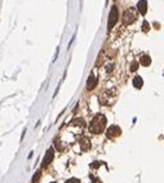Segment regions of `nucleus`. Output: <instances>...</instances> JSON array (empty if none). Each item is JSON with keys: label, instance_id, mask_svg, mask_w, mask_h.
Listing matches in <instances>:
<instances>
[{"label": "nucleus", "instance_id": "nucleus-1", "mask_svg": "<svg viewBox=\"0 0 164 183\" xmlns=\"http://www.w3.org/2000/svg\"><path fill=\"white\" fill-rule=\"evenodd\" d=\"M105 127H106V116L103 115H96V116L92 119V121L89 124V130L90 133L93 134H100L105 130Z\"/></svg>", "mask_w": 164, "mask_h": 183}, {"label": "nucleus", "instance_id": "nucleus-2", "mask_svg": "<svg viewBox=\"0 0 164 183\" xmlns=\"http://www.w3.org/2000/svg\"><path fill=\"white\" fill-rule=\"evenodd\" d=\"M118 17H119L118 9H116V7L114 5L111 8V12H110V14H109V30H111L115 23L118 22Z\"/></svg>", "mask_w": 164, "mask_h": 183}, {"label": "nucleus", "instance_id": "nucleus-3", "mask_svg": "<svg viewBox=\"0 0 164 183\" xmlns=\"http://www.w3.org/2000/svg\"><path fill=\"white\" fill-rule=\"evenodd\" d=\"M123 21H124L125 25H129V23H133L134 21H136V14L133 13V9L125 11L124 17H123Z\"/></svg>", "mask_w": 164, "mask_h": 183}, {"label": "nucleus", "instance_id": "nucleus-4", "mask_svg": "<svg viewBox=\"0 0 164 183\" xmlns=\"http://www.w3.org/2000/svg\"><path fill=\"white\" fill-rule=\"evenodd\" d=\"M120 133H122V129H120L119 127H116V125H111V127H109L107 132H106L107 138H115V137L120 136Z\"/></svg>", "mask_w": 164, "mask_h": 183}, {"label": "nucleus", "instance_id": "nucleus-5", "mask_svg": "<svg viewBox=\"0 0 164 183\" xmlns=\"http://www.w3.org/2000/svg\"><path fill=\"white\" fill-rule=\"evenodd\" d=\"M53 157H54V151H53V148L51 147L49 150L47 151L45 156H44V160H43V166H47L48 164H51L52 160H53Z\"/></svg>", "mask_w": 164, "mask_h": 183}, {"label": "nucleus", "instance_id": "nucleus-6", "mask_svg": "<svg viewBox=\"0 0 164 183\" xmlns=\"http://www.w3.org/2000/svg\"><path fill=\"white\" fill-rule=\"evenodd\" d=\"M137 9H138V12L142 14V16H145L147 12V2L146 0H139L138 4H137Z\"/></svg>", "mask_w": 164, "mask_h": 183}, {"label": "nucleus", "instance_id": "nucleus-7", "mask_svg": "<svg viewBox=\"0 0 164 183\" xmlns=\"http://www.w3.org/2000/svg\"><path fill=\"white\" fill-rule=\"evenodd\" d=\"M96 85H97V79H96L93 75H90L89 79H88V81H87V89H88V90H92V89H94Z\"/></svg>", "mask_w": 164, "mask_h": 183}, {"label": "nucleus", "instance_id": "nucleus-8", "mask_svg": "<svg viewBox=\"0 0 164 183\" xmlns=\"http://www.w3.org/2000/svg\"><path fill=\"white\" fill-rule=\"evenodd\" d=\"M142 85H143L142 78H141V76H136V78L133 79V86H134V88H137V89H141Z\"/></svg>", "mask_w": 164, "mask_h": 183}, {"label": "nucleus", "instance_id": "nucleus-9", "mask_svg": "<svg viewBox=\"0 0 164 183\" xmlns=\"http://www.w3.org/2000/svg\"><path fill=\"white\" fill-rule=\"evenodd\" d=\"M139 63H141L142 66H150L151 63V58H150V56H142L141 58H139Z\"/></svg>", "mask_w": 164, "mask_h": 183}, {"label": "nucleus", "instance_id": "nucleus-10", "mask_svg": "<svg viewBox=\"0 0 164 183\" xmlns=\"http://www.w3.org/2000/svg\"><path fill=\"white\" fill-rule=\"evenodd\" d=\"M80 147H81V150H83V151H87V150H89V147H90L89 139L84 138L83 141H80Z\"/></svg>", "mask_w": 164, "mask_h": 183}, {"label": "nucleus", "instance_id": "nucleus-11", "mask_svg": "<svg viewBox=\"0 0 164 183\" xmlns=\"http://www.w3.org/2000/svg\"><path fill=\"white\" fill-rule=\"evenodd\" d=\"M65 183H80V181H79V179H76V178H71V179L66 181Z\"/></svg>", "mask_w": 164, "mask_h": 183}, {"label": "nucleus", "instance_id": "nucleus-12", "mask_svg": "<svg viewBox=\"0 0 164 183\" xmlns=\"http://www.w3.org/2000/svg\"><path fill=\"white\" fill-rule=\"evenodd\" d=\"M137 66H138V63H137L136 61L132 62V67H131V70H132V71H136V70H137Z\"/></svg>", "mask_w": 164, "mask_h": 183}, {"label": "nucleus", "instance_id": "nucleus-13", "mask_svg": "<svg viewBox=\"0 0 164 183\" xmlns=\"http://www.w3.org/2000/svg\"><path fill=\"white\" fill-rule=\"evenodd\" d=\"M39 178H40V172L38 173V175L35 174V177H34V183H38V181H39Z\"/></svg>", "mask_w": 164, "mask_h": 183}, {"label": "nucleus", "instance_id": "nucleus-14", "mask_svg": "<svg viewBox=\"0 0 164 183\" xmlns=\"http://www.w3.org/2000/svg\"><path fill=\"white\" fill-rule=\"evenodd\" d=\"M143 31H147V22H143Z\"/></svg>", "mask_w": 164, "mask_h": 183}, {"label": "nucleus", "instance_id": "nucleus-15", "mask_svg": "<svg viewBox=\"0 0 164 183\" xmlns=\"http://www.w3.org/2000/svg\"><path fill=\"white\" fill-rule=\"evenodd\" d=\"M52 183H56V182H52Z\"/></svg>", "mask_w": 164, "mask_h": 183}]
</instances>
